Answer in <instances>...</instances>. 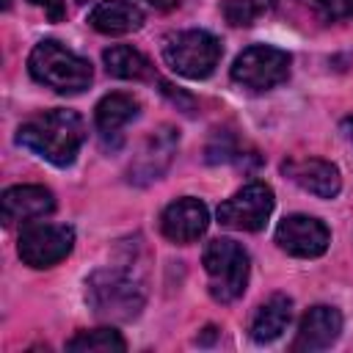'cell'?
<instances>
[{"label": "cell", "mask_w": 353, "mask_h": 353, "mask_svg": "<svg viewBox=\"0 0 353 353\" xmlns=\"http://www.w3.org/2000/svg\"><path fill=\"white\" fill-rule=\"evenodd\" d=\"M85 141V121L66 108H52L30 116L17 130V143L44 157L52 165H72Z\"/></svg>", "instance_id": "cell-1"}, {"label": "cell", "mask_w": 353, "mask_h": 353, "mask_svg": "<svg viewBox=\"0 0 353 353\" xmlns=\"http://www.w3.org/2000/svg\"><path fill=\"white\" fill-rule=\"evenodd\" d=\"M143 3L152 8H174L176 6V0H143Z\"/></svg>", "instance_id": "cell-24"}, {"label": "cell", "mask_w": 353, "mask_h": 353, "mask_svg": "<svg viewBox=\"0 0 353 353\" xmlns=\"http://www.w3.org/2000/svg\"><path fill=\"white\" fill-rule=\"evenodd\" d=\"M265 8H268V0H226V3L221 6L226 22H229V25H237V28L251 25Z\"/></svg>", "instance_id": "cell-20"}, {"label": "cell", "mask_w": 353, "mask_h": 353, "mask_svg": "<svg viewBox=\"0 0 353 353\" xmlns=\"http://www.w3.org/2000/svg\"><path fill=\"white\" fill-rule=\"evenodd\" d=\"M339 334H342V314H339V309L325 306V303H317V306H312L301 317V325H298L292 350L295 353L325 350V347H331L339 339Z\"/></svg>", "instance_id": "cell-11"}, {"label": "cell", "mask_w": 353, "mask_h": 353, "mask_svg": "<svg viewBox=\"0 0 353 353\" xmlns=\"http://www.w3.org/2000/svg\"><path fill=\"white\" fill-rule=\"evenodd\" d=\"M135 116H138V99H132L130 94H121V91L102 97L97 102V110H94V121H97V130L102 135L119 132Z\"/></svg>", "instance_id": "cell-17"}, {"label": "cell", "mask_w": 353, "mask_h": 353, "mask_svg": "<svg viewBox=\"0 0 353 353\" xmlns=\"http://www.w3.org/2000/svg\"><path fill=\"white\" fill-rule=\"evenodd\" d=\"M281 171L298 188H303L306 193H312L317 199H334L342 188L339 168L320 157H290V160H284Z\"/></svg>", "instance_id": "cell-12"}, {"label": "cell", "mask_w": 353, "mask_h": 353, "mask_svg": "<svg viewBox=\"0 0 353 353\" xmlns=\"http://www.w3.org/2000/svg\"><path fill=\"white\" fill-rule=\"evenodd\" d=\"M127 345L119 331L113 328H94V331H80L66 342V350H83V353H121Z\"/></svg>", "instance_id": "cell-19"}, {"label": "cell", "mask_w": 353, "mask_h": 353, "mask_svg": "<svg viewBox=\"0 0 353 353\" xmlns=\"http://www.w3.org/2000/svg\"><path fill=\"white\" fill-rule=\"evenodd\" d=\"M273 190L265 182H248L243 185L232 199L221 201L218 207V223L237 232H259L265 229L270 212H273Z\"/></svg>", "instance_id": "cell-7"}, {"label": "cell", "mask_w": 353, "mask_h": 353, "mask_svg": "<svg viewBox=\"0 0 353 353\" xmlns=\"http://www.w3.org/2000/svg\"><path fill=\"white\" fill-rule=\"evenodd\" d=\"M88 25L105 36H124L141 30L143 11L130 0H102L88 11Z\"/></svg>", "instance_id": "cell-15"}, {"label": "cell", "mask_w": 353, "mask_h": 353, "mask_svg": "<svg viewBox=\"0 0 353 353\" xmlns=\"http://www.w3.org/2000/svg\"><path fill=\"white\" fill-rule=\"evenodd\" d=\"M55 210V196L44 185H14L3 190V223H30Z\"/></svg>", "instance_id": "cell-13"}, {"label": "cell", "mask_w": 353, "mask_h": 353, "mask_svg": "<svg viewBox=\"0 0 353 353\" xmlns=\"http://www.w3.org/2000/svg\"><path fill=\"white\" fill-rule=\"evenodd\" d=\"M207 279H210V295L218 303H232L245 292L248 284V254L240 243L229 237H215L204 245L201 254Z\"/></svg>", "instance_id": "cell-4"}, {"label": "cell", "mask_w": 353, "mask_h": 353, "mask_svg": "<svg viewBox=\"0 0 353 353\" xmlns=\"http://www.w3.org/2000/svg\"><path fill=\"white\" fill-rule=\"evenodd\" d=\"M176 143H179V135L168 124L160 127L157 132H152L149 141L143 143L141 154L130 165V179L135 185H146L152 179H160L165 174V168L171 165V157L176 152Z\"/></svg>", "instance_id": "cell-14"}, {"label": "cell", "mask_w": 353, "mask_h": 353, "mask_svg": "<svg viewBox=\"0 0 353 353\" xmlns=\"http://www.w3.org/2000/svg\"><path fill=\"white\" fill-rule=\"evenodd\" d=\"M342 130H345V135H347V141L353 143V116H347V119H345V124H342Z\"/></svg>", "instance_id": "cell-25"}, {"label": "cell", "mask_w": 353, "mask_h": 353, "mask_svg": "<svg viewBox=\"0 0 353 353\" xmlns=\"http://www.w3.org/2000/svg\"><path fill=\"white\" fill-rule=\"evenodd\" d=\"M28 69L36 83L58 94H80L83 88H88L94 77L91 63L55 39H44L33 47L28 58Z\"/></svg>", "instance_id": "cell-3"}, {"label": "cell", "mask_w": 353, "mask_h": 353, "mask_svg": "<svg viewBox=\"0 0 353 353\" xmlns=\"http://www.w3.org/2000/svg\"><path fill=\"white\" fill-rule=\"evenodd\" d=\"M105 66L113 77H121V80H143L152 74V66L146 61L143 52H138L135 47L130 44H113L105 50Z\"/></svg>", "instance_id": "cell-18"}, {"label": "cell", "mask_w": 353, "mask_h": 353, "mask_svg": "<svg viewBox=\"0 0 353 353\" xmlns=\"http://www.w3.org/2000/svg\"><path fill=\"white\" fill-rule=\"evenodd\" d=\"M207 226H210L207 204L199 199H190V196L174 199L160 215V232L171 243H182V245L199 240L207 232Z\"/></svg>", "instance_id": "cell-10"}, {"label": "cell", "mask_w": 353, "mask_h": 353, "mask_svg": "<svg viewBox=\"0 0 353 353\" xmlns=\"http://www.w3.org/2000/svg\"><path fill=\"white\" fill-rule=\"evenodd\" d=\"M234 157V141L229 132H215L210 146H207V160L210 163H223V160H232Z\"/></svg>", "instance_id": "cell-22"}, {"label": "cell", "mask_w": 353, "mask_h": 353, "mask_svg": "<svg viewBox=\"0 0 353 353\" xmlns=\"http://www.w3.org/2000/svg\"><path fill=\"white\" fill-rule=\"evenodd\" d=\"M290 320H292V301L287 295L276 292L265 303L256 306V312L251 317V339L259 345L273 342L287 331Z\"/></svg>", "instance_id": "cell-16"}, {"label": "cell", "mask_w": 353, "mask_h": 353, "mask_svg": "<svg viewBox=\"0 0 353 353\" xmlns=\"http://www.w3.org/2000/svg\"><path fill=\"white\" fill-rule=\"evenodd\" d=\"M221 55H223V47L210 30H179V33L165 36V41H163L165 63L188 80L210 77L215 72Z\"/></svg>", "instance_id": "cell-5"}, {"label": "cell", "mask_w": 353, "mask_h": 353, "mask_svg": "<svg viewBox=\"0 0 353 353\" xmlns=\"http://www.w3.org/2000/svg\"><path fill=\"white\" fill-rule=\"evenodd\" d=\"M276 243L290 256L314 259V256L325 254V248L331 243V232H328V226L320 218L295 212V215H287L276 226Z\"/></svg>", "instance_id": "cell-9"}, {"label": "cell", "mask_w": 353, "mask_h": 353, "mask_svg": "<svg viewBox=\"0 0 353 353\" xmlns=\"http://www.w3.org/2000/svg\"><path fill=\"white\" fill-rule=\"evenodd\" d=\"M30 3H33V6H39L50 22H61V19H63V14H66L63 0H30Z\"/></svg>", "instance_id": "cell-23"}, {"label": "cell", "mask_w": 353, "mask_h": 353, "mask_svg": "<svg viewBox=\"0 0 353 353\" xmlns=\"http://www.w3.org/2000/svg\"><path fill=\"white\" fill-rule=\"evenodd\" d=\"M85 301L91 312L102 320L127 323L141 314L146 303V292L141 281H135L130 273L119 268H105L88 276L85 281Z\"/></svg>", "instance_id": "cell-2"}, {"label": "cell", "mask_w": 353, "mask_h": 353, "mask_svg": "<svg viewBox=\"0 0 353 353\" xmlns=\"http://www.w3.org/2000/svg\"><path fill=\"white\" fill-rule=\"evenodd\" d=\"M290 52L270 44L245 47L232 63V80L248 91H270L290 77Z\"/></svg>", "instance_id": "cell-6"}, {"label": "cell", "mask_w": 353, "mask_h": 353, "mask_svg": "<svg viewBox=\"0 0 353 353\" xmlns=\"http://www.w3.org/2000/svg\"><path fill=\"white\" fill-rule=\"evenodd\" d=\"M74 229L66 223H30L22 229L17 251L19 259L30 268H52L72 254Z\"/></svg>", "instance_id": "cell-8"}, {"label": "cell", "mask_w": 353, "mask_h": 353, "mask_svg": "<svg viewBox=\"0 0 353 353\" xmlns=\"http://www.w3.org/2000/svg\"><path fill=\"white\" fill-rule=\"evenodd\" d=\"M323 19H347L353 17V0H306Z\"/></svg>", "instance_id": "cell-21"}]
</instances>
